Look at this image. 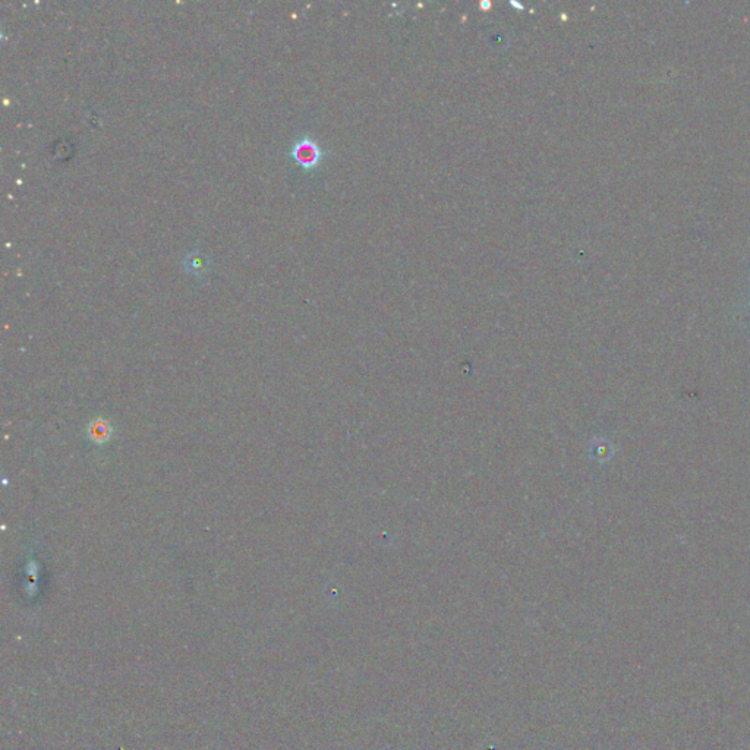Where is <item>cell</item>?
<instances>
[{"label":"cell","mask_w":750,"mask_h":750,"mask_svg":"<svg viewBox=\"0 0 750 750\" xmlns=\"http://www.w3.org/2000/svg\"><path fill=\"white\" fill-rule=\"evenodd\" d=\"M289 157L299 164L304 172L311 173L317 170L321 163L330 157V152L321 147L319 142L311 135L297 137L289 150Z\"/></svg>","instance_id":"obj_1"},{"label":"cell","mask_w":750,"mask_h":750,"mask_svg":"<svg viewBox=\"0 0 750 750\" xmlns=\"http://www.w3.org/2000/svg\"><path fill=\"white\" fill-rule=\"evenodd\" d=\"M184 267L188 273L198 277H202L208 275L211 271V259L208 255H206L199 249H194L193 253H189L184 261Z\"/></svg>","instance_id":"obj_2"},{"label":"cell","mask_w":750,"mask_h":750,"mask_svg":"<svg viewBox=\"0 0 750 750\" xmlns=\"http://www.w3.org/2000/svg\"><path fill=\"white\" fill-rule=\"evenodd\" d=\"M91 431L95 440L103 442L104 438H107V431H109V428H107V425L104 424H94V428H91Z\"/></svg>","instance_id":"obj_3"},{"label":"cell","mask_w":750,"mask_h":750,"mask_svg":"<svg viewBox=\"0 0 750 750\" xmlns=\"http://www.w3.org/2000/svg\"><path fill=\"white\" fill-rule=\"evenodd\" d=\"M490 8H491V3H490V2H485V0H484V2H481V9H482V10H485V9L488 10Z\"/></svg>","instance_id":"obj_4"}]
</instances>
